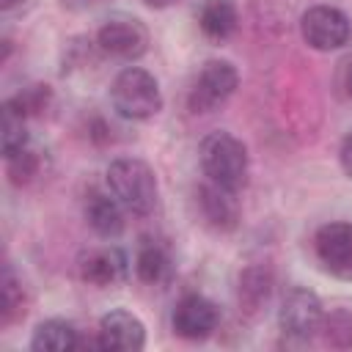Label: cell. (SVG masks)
I'll list each match as a JSON object with an SVG mask.
<instances>
[{"mask_svg": "<svg viewBox=\"0 0 352 352\" xmlns=\"http://www.w3.org/2000/svg\"><path fill=\"white\" fill-rule=\"evenodd\" d=\"M300 33L311 50L330 52V50H341L349 41L352 22L336 6H311L300 16Z\"/></svg>", "mask_w": 352, "mask_h": 352, "instance_id": "5", "label": "cell"}, {"mask_svg": "<svg viewBox=\"0 0 352 352\" xmlns=\"http://www.w3.org/2000/svg\"><path fill=\"white\" fill-rule=\"evenodd\" d=\"M96 44L104 55L118 58V60H138L148 50V30L140 19L135 16H110L99 33Z\"/></svg>", "mask_w": 352, "mask_h": 352, "instance_id": "7", "label": "cell"}, {"mask_svg": "<svg viewBox=\"0 0 352 352\" xmlns=\"http://www.w3.org/2000/svg\"><path fill=\"white\" fill-rule=\"evenodd\" d=\"M107 187L110 195L132 214L146 217L154 212L157 206V176L154 170L135 157H121L116 162H110L107 173Z\"/></svg>", "mask_w": 352, "mask_h": 352, "instance_id": "2", "label": "cell"}, {"mask_svg": "<svg viewBox=\"0 0 352 352\" xmlns=\"http://www.w3.org/2000/svg\"><path fill=\"white\" fill-rule=\"evenodd\" d=\"M135 272H138V278L143 283H160L170 272V258H168V253L157 242H146V245L138 248Z\"/></svg>", "mask_w": 352, "mask_h": 352, "instance_id": "16", "label": "cell"}, {"mask_svg": "<svg viewBox=\"0 0 352 352\" xmlns=\"http://www.w3.org/2000/svg\"><path fill=\"white\" fill-rule=\"evenodd\" d=\"M316 258L338 280H352V223H324L314 236Z\"/></svg>", "mask_w": 352, "mask_h": 352, "instance_id": "8", "label": "cell"}, {"mask_svg": "<svg viewBox=\"0 0 352 352\" xmlns=\"http://www.w3.org/2000/svg\"><path fill=\"white\" fill-rule=\"evenodd\" d=\"M338 160H341V168L344 173L352 179V132L341 140V148H338Z\"/></svg>", "mask_w": 352, "mask_h": 352, "instance_id": "23", "label": "cell"}, {"mask_svg": "<svg viewBox=\"0 0 352 352\" xmlns=\"http://www.w3.org/2000/svg\"><path fill=\"white\" fill-rule=\"evenodd\" d=\"M126 275V258L118 248L88 250L80 258V278L94 286H113Z\"/></svg>", "mask_w": 352, "mask_h": 352, "instance_id": "12", "label": "cell"}, {"mask_svg": "<svg viewBox=\"0 0 352 352\" xmlns=\"http://www.w3.org/2000/svg\"><path fill=\"white\" fill-rule=\"evenodd\" d=\"M110 102L121 118L146 121L162 110V91L151 72L140 66H126L116 74L110 85Z\"/></svg>", "mask_w": 352, "mask_h": 352, "instance_id": "3", "label": "cell"}, {"mask_svg": "<svg viewBox=\"0 0 352 352\" xmlns=\"http://www.w3.org/2000/svg\"><path fill=\"white\" fill-rule=\"evenodd\" d=\"M80 346V336L66 319H47L33 330L30 349L36 352H69Z\"/></svg>", "mask_w": 352, "mask_h": 352, "instance_id": "14", "label": "cell"}, {"mask_svg": "<svg viewBox=\"0 0 352 352\" xmlns=\"http://www.w3.org/2000/svg\"><path fill=\"white\" fill-rule=\"evenodd\" d=\"M236 192L231 190H223L217 184H204L198 187V206H201V214L204 220L217 228V231H231L236 228L239 223V206H236Z\"/></svg>", "mask_w": 352, "mask_h": 352, "instance_id": "11", "label": "cell"}, {"mask_svg": "<svg viewBox=\"0 0 352 352\" xmlns=\"http://www.w3.org/2000/svg\"><path fill=\"white\" fill-rule=\"evenodd\" d=\"M322 322H324L322 300L311 289H302V286L292 289L278 308L280 330L297 341H308L311 336H316L322 330Z\"/></svg>", "mask_w": 352, "mask_h": 352, "instance_id": "6", "label": "cell"}, {"mask_svg": "<svg viewBox=\"0 0 352 352\" xmlns=\"http://www.w3.org/2000/svg\"><path fill=\"white\" fill-rule=\"evenodd\" d=\"M85 3H94V0H85Z\"/></svg>", "mask_w": 352, "mask_h": 352, "instance_id": "27", "label": "cell"}, {"mask_svg": "<svg viewBox=\"0 0 352 352\" xmlns=\"http://www.w3.org/2000/svg\"><path fill=\"white\" fill-rule=\"evenodd\" d=\"M0 143H3V157H14L16 151H22L28 146V129H25V118L11 110L8 104H3V124H0Z\"/></svg>", "mask_w": 352, "mask_h": 352, "instance_id": "19", "label": "cell"}, {"mask_svg": "<svg viewBox=\"0 0 352 352\" xmlns=\"http://www.w3.org/2000/svg\"><path fill=\"white\" fill-rule=\"evenodd\" d=\"M25 294H22V280L14 275L11 264L3 267V286H0V322L11 324L19 314H25Z\"/></svg>", "mask_w": 352, "mask_h": 352, "instance_id": "18", "label": "cell"}, {"mask_svg": "<svg viewBox=\"0 0 352 352\" xmlns=\"http://www.w3.org/2000/svg\"><path fill=\"white\" fill-rule=\"evenodd\" d=\"M201 168L204 176L231 192H239L248 182V148L231 132H212L201 140Z\"/></svg>", "mask_w": 352, "mask_h": 352, "instance_id": "1", "label": "cell"}, {"mask_svg": "<svg viewBox=\"0 0 352 352\" xmlns=\"http://www.w3.org/2000/svg\"><path fill=\"white\" fill-rule=\"evenodd\" d=\"M50 102V88L47 85H28L19 94H14L11 99H6L3 104H8L11 110H16L22 118L28 116H38Z\"/></svg>", "mask_w": 352, "mask_h": 352, "instance_id": "20", "label": "cell"}, {"mask_svg": "<svg viewBox=\"0 0 352 352\" xmlns=\"http://www.w3.org/2000/svg\"><path fill=\"white\" fill-rule=\"evenodd\" d=\"M220 322V311L212 300H206L204 294H184L173 314H170V324L173 333L187 338V341H204L217 330Z\"/></svg>", "mask_w": 352, "mask_h": 352, "instance_id": "9", "label": "cell"}, {"mask_svg": "<svg viewBox=\"0 0 352 352\" xmlns=\"http://www.w3.org/2000/svg\"><path fill=\"white\" fill-rule=\"evenodd\" d=\"M96 346L107 352H138L146 346V324L126 308L107 311L99 319Z\"/></svg>", "mask_w": 352, "mask_h": 352, "instance_id": "10", "label": "cell"}, {"mask_svg": "<svg viewBox=\"0 0 352 352\" xmlns=\"http://www.w3.org/2000/svg\"><path fill=\"white\" fill-rule=\"evenodd\" d=\"M344 88H346V96H352V63L344 72Z\"/></svg>", "mask_w": 352, "mask_h": 352, "instance_id": "26", "label": "cell"}, {"mask_svg": "<svg viewBox=\"0 0 352 352\" xmlns=\"http://www.w3.org/2000/svg\"><path fill=\"white\" fill-rule=\"evenodd\" d=\"M272 292V272L267 267H248L239 278V300L256 311L258 305H264L270 300Z\"/></svg>", "mask_w": 352, "mask_h": 352, "instance_id": "17", "label": "cell"}, {"mask_svg": "<svg viewBox=\"0 0 352 352\" xmlns=\"http://www.w3.org/2000/svg\"><path fill=\"white\" fill-rule=\"evenodd\" d=\"M236 22H239V14H236L234 0H204V6L198 11L201 30L214 41L228 38L236 30Z\"/></svg>", "mask_w": 352, "mask_h": 352, "instance_id": "15", "label": "cell"}, {"mask_svg": "<svg viewBox=\"0 0 352 352\" xmlns=\"http://www.w3.org/2000/svg\"><path fill=\"white\" fill-rule=\"evenodd\" d=\"M148 8H168V6H176L179 0H143Z\"/></svg>", "mask_w": 352, "mask_h": 352, "instance_id": "25", "label": "cell"}, {"mask_svg": "<svg viewBox=\"0 0 352 352\" xmlns=\"http://www.w3.org/2000/svg\"><path fill=\"white\" fill-rule=\"evenodd\" d=\"M85 220L102 239H116L124 231L121 204L102 192H91V198L85 201Z\"/></svg>", "mask_w": 352, "mask_h": 352, "instance_id": "13", "label": "cell"}, {"mask_svg": "<svg viewBox=\"0 0 352 352\" xmlns=\"http://www.w3.org/2000/svg\"><path fill=\"white\" fill-rule=\"evenodd\" d=\"M28 6V0H0V8H3V14H11V11H16V8H25Z\"/></svg>", "mask_w": 352, "mask_h": 352, "instance_id": "24", "label": "cell"}, {"mask_svg": "<svg viewBox=\"0 0 352 352\" xmlns=\"http://www.w3.org/2000/svg\"><path fill=\"white\" fill-rule=\"evenodd\" d=\"M236 85H239V72L231 60H206L190 88V96H187L190 113H195V116L214 113L217 107H223L231 99Z\"/></svg>", "mask_w": 352, "mask_h": 352, "instance_id": "4", "label": "cell"}, {"mask_svg": "<svg viewBox=\"0 0 352 352\" xmlns=\"http://www.w3.org/2000/svg\"><path fill=\"white\" fill-rule=\"evenodd\" d=\"M6 165H8V179H11V184H28L36 173H38V165H41V160H38V154L33 151V148H22V151H16L14 157H6Z\"/></svg>", "mask_w": 352, "mask_h": 352, "instance_id": "22", "label": "cell"}, {"mask_svg": "<svg viewBox=\"0 0 352 352\" xmlns=\"http://www.w3.org/2000/svg\"><path fill=\"white\" fill-rule=\"evenodd\" d=\"M322 333L330 346H352V314L344 308L333 311L330 316H324Z\"/></svg>", "mask_w": 352, "mask_h": 352, "instance_id": "21", "label": "cell"}]
</instances>
